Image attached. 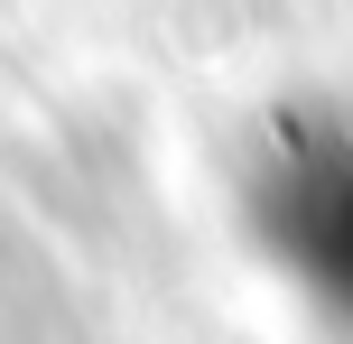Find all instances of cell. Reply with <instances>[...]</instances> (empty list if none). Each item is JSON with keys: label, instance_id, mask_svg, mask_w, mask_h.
Masks as SVG:
<instances>
[{"label": "cell", "instance_id": "1", "mask_svg": "<svg viewBox=\"0 0 353 344\" xmlns=\"http://www.w3.org/2000/svg\"><path fill=\"white\" fill-rule=\"evenodd\" d=\"M251 233L307 307L353 335V103H316L251 168Z\"/></svg>", "mask_w": 353, "mask_h": 344}]
</instances>
